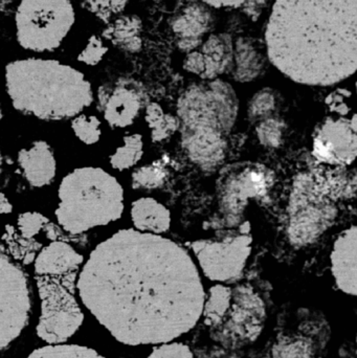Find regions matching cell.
Wrapping results in <instances>:
<instances>
[{
  "label": "cell",
  "instance_id": "35",
  "mask_svg": "<svg viewBox=\"0 0 357 358\" xmlns=\"http://www.w3.org/2000/svg\"><path fill=\"white\" fill-rule=\"evenodd\" d=\"M344 96H350L351 94L346 92L345 90H340L339 92L330 94L326 99V104L330 107L331 110L337 111V113H341V115H346L349 113V108L344 103Z\"/></svg>",
  "mask_w": 357,
  "mask_h": 358
},
{
  "label": "cell",
  "instance_id": "34",
  "mask_svg": "<svg viewBox=\"0 0 357 358\" xmlns=\"http://www.w3.org/2000/svg\"><path fill=\"white\" fill-rule=\"evenodd\" d=\"M184 69L203 78V73H205V63H203V57L201 52H194L189 54L184 59Z\"/></svg>",
  "mask_w": 357,
  "mask_h": 358
},
{
  "label": "cell",
  "instance_id": "32",
  "mask_svg": "<svg viewBox=\"0 0 357 358\" xmlns=\"http://www.w3.org/2000/svg\"><path fill=\"white\" fill-rule=\"evenodd\" d=\"M148 358H194L186 345L180 343H166L157 347Z\"/></svg>",
  "mask_w": 357,
  "mask_h": 358
},
{
  "label": "cell",
  "instance_id": "28",
  "mask_svg": "<svg viewBox=\"0 0 357 358\" xmlns=\"http://www.w3.org/2000/svg\"><path fill=\"white\" fill-rule=\"evenodd\" d=\"M100 121L94 115H81L73 119L71 128L75 136L86 145L96 144L101 138Z\"/></svg>",
  "mask_w": 357,
  "mask_h": 358
},
{
  "label": "cell",
  "instance_id": "9",
  "mask_svg": "<svg viewBox=\"0 0 357 358\" xmlns=\"http://www.w3.org/2000/svg\"><path fill=\"white\" fill-rule=\"evenodd\" d=\"M252 237L237 235L222 241L197 240L191 244L201 269L212 281L238 279L252 250Z\"/></svg>",
  "mask_w": 357,
  "mask_h": 358
},
{
  "label": "cell",
  "instance_id": "19",
  "mask_svg": "<svg viewBox=\"0 0 357 358\" xmlns=\"http://www.w3.org/2000/svg\"><path fill=\"white\" fill-rule=\"evenodd\" d=\"M131 218L136 229L154 235L167 231L171 223L169 210L153 198H140L134 201Z\"/></svg>",
  "mask_w": 357,
  "mask_h": 358
},
{
  "label": "cell",
  "instance_id": "21",
  "mask_svg": "<svg viewBox=\"0 0 357 358\" xmlns=\"http://www.w3.org/2000/svg\"><path fill=\"white\" fill-rule=\"evenodd\" d=\"M146 122L151 129V138L154 143L167 140L180 126V120L163 113L156 103H150L146 107Z\"/></svg>",
  "mask_w": 357,
  "mask_h": 358
},
{
  "label": "cell",
  "instance_id": "20",
  "mask_svg": "<svg viewBox=\"0 0 357 358\" xmlns=\"http://www.w3.org/2000/svg\"><path fill=\"white\" fill-rule=\"evenodd\" d=\"M140 31L142 21L138 17L123 16L105 29L104 37L128 52H138L142 48Z\"/></svg>",
  "mask_w": 357,
  "mask_h": 358
},
{
  "label": "cell",
  "instance_id": "22",
  "mask_svg": "<svg viewBox=\"0 0 357 358\" xmlns=\"http://www.w3.org/2000/svg\"><path fill=\"white\" fill-rule=\"evenodd\" d=\"M143 147L144 144L140 134L125 136L123 146L117 148L115 155H111L110 164L113 169L123 171L133 167L142 159L144 153Z\"/></svg>",
  "mask_w": 357,
  "mask_h": 358
},
{
  "label": "cell",
  "instance_id": "3",
  "mask_svg": "<svg viewBox=\"0 0 357 358\" xmlns=\"http://www.w3.org/2000/svg\"><path fill=\"white\" fill-rule=\"evenodd\" d=\"M6 85L16 110L45 121L75 117L94 101L83 73L54 60L10 62L6 67Z\"/></svg>",
  "mask_w": 357,
  "mask_h": 358
},
{
  "label": "cell",
  "instance_id": "11",
  "mask_svg": "<svg viewBox=\"0 0 357 358\" xmlns=\"http://www.w3.org/2000/svg\"><path fill=\"white\" fill-rule=\"evenodd\" d=\"M147 101L140 84L133 81L119 82L103 96L104 117L113 128H125L133 123Z\"/></svg>",
  "mask_w": 357,
  "mask_h": 358
},
{
  "label": "cell",
  "instance_id": "27",
  "mask_svg": "<svg viewBox=\"0 0 357 358\" xmlns=\"http://www.w3.org/2000/svg\"><path fill=\"white\" fill-rule=\"evenodd\" d=\"M167 172L159 164L145 166L132 174V187L134 189H155L165 181Z\"/></svg>",
  "mask_w": 357,
  "mask_h": 358
},
{
  "label": "cell",
  "instance_id": "12",
  "mask_svg": "<svg viewBox=\"0 0 357 358\" xmlns=\"http://www.w3.org/2000/svg\"><path fill=\"white\" fill-rule=\"evenodd\" d=\"M182 145L189 157L203 166L219 163L226 155V136L207 129L182 125Z\"/></svg>",
  "mask_w": 357,
  "mask_h": 358
},
{
  "label": "cell",
  "instance_id": "7",
  "mask_svg": "<svg viewBox=\"0 0 357 358\" xmlns=\"http://www.w3.org/2000/svg\"><path fill=\"white\" fill-rule=\"evenodd\" d=\"M184 126L207 128L226 136L238 113V100L230 84L221 80L189 87L178 101Z\"/></svg>",
  "mask_w": 357,
  "mask_h": 358
},
{
  "label": "cell",
  "instance_id": "25",
  "mask_svg": "<svg viewBox=\"0 0 357 358\" xmlns=\"http://www.w3.org/2000/svg\"><path fill=\"white\" fill-rule=\"evenodd\" d=\"M277 106H278L277 92L270 88H263L252 99L247 113L252 121H259V120L270 117L276 110Z\"/></svg>",
  "mask_w": 357,
  "mask_h": 358
},
{
  "label": "cell",
  "instance_id": "5",
  "mask_svg": "<svg viewBox=\"0 0 357 358\" xmlns=\"http://www.w3.org/2000/svg\"><path fill=\"white\" fill-rule=\"evenodd\" d=\"M78 271L35 275L41 301L37 336L50 345L66 342L81 327L84 315L75 296Z\"/></svg>",
  "mask_w": 357,
  "mask_h": 358
},
{
  "label": "cell",
  "instance_id": "10",
  "mask_svg": "<svg viewBox=\"0 0 357 358\" xmlns=\"http://www.w3.org/2000/svg\"><path fill=\"white\" fill-rule=\"evenodd\" d=\"M356 150V115L352 120L327 119L314 134V155L325 163L349 165Z\"/></svg>",
  "mask_w": 357,
  "mask_h": 358
},
{
  "label": "cell",
  "instance_id": "30",
  "mask_svg": "<svg viewBox=\"0 0 357 358\" xmlns=\"http://www.w3.org/2000/svg\"><path fill=\"white\" fill-rule=\"evenodd\" d=\"M108 48L104 45L102 39L98 36H92L88 40L87 45H86L85 50L79 55L78 60L80 62L85 63L87 65L98 64L101 60H102L104 55L106 54Z\"/></svg>",
  "mask_w": 357,
  "mask_h": 358
},
{
  "label": "cell",
  "instance_id": "1",
  "mask_svg": "<svg viewBox=\"0 0 357 358\" xmlns=\"http://www.w3.org/2000/svg\"><path fill=\"white\" fill-rule=\"evenodd\" d=\"M86 308L129 346L166 344L203 315L205 292L188 252L171 240L123 229L99 244L78 281Z\"/></svg>",
  "mask_w": 357,
  "mask_h": 358
},
{
  "label": "cell",
  "instance_id": "16",
  "mask_svg": "<svg viewBox=\"0 0 357 358\" xmlns=\"http://www.w3.org/2000/svg\"><path fill=\"white\" fill-rule=\"evenodd\" d=\"M266 59L259 41L243 37L236 40L233 60V77L241 83L253 81L265 69Z\"/></svg>",
  "mask_w": 357,
  "mask_h": 358
},
{
  "label": "cell",
  "instance_id": "18",
  "mask_svg": "<svg viewBox=\"0 0 357 358\" xmlns=\"http://www.w3.org/2000/svg\"><path fill=\"white\" fill-rule=\"evenodd\" d=\"M205 73L203 79L211 80L232 69L234 60V45L228 34L210 36L203 45Z\"/></svg>",
  "mask_w": 357,
  "mask_h": 358
},
{
  "label": "cell",
  "instance_id": "15",
  "mask_svg": "<svg viewBox=\"0 0 357 358\" xmlns=\"http://www.w3.org/2000/svg\"><path fill=\"white\" fill-rule=\"evenodd\" d=\"M18 163L29 185L36 187L50 185L56 176V159L52 148L44 141H37L31 148L18 153Z\"/></svg>",
  "mask_w": 357,
  "mask_h": 358
},
{
  "label": "cell",
  "instance_id": "23",
  "mask_svg": "<svg viewBox=\"0 0 357 358\" xmlns=\"http://www.w3.org/2000/svg\"><path fill=\"white\" fill-rule=\"evenodd\" d=\"M231 290L222 285L214 286L210 290L207 303L203 304V313L207 322L218 324L222 321L230 307Z\"/></svg>",
  "mask_w": 357,
  "mask_h": 358
},
{
  "label": "cell",
  "instance_id": "6",
  "mask_svg": "<svg viewBox=\"0 0 357 358\" xmlns=\"http://www.w3.org/2000/svg\"><path fill=\"white\" fill-rule=\"evenodd\" d=\"M17 40L25 50L52 52L62 43L75 22L66 0H24L16 10Z\"/></svg>",
  "mask_w": 357,
  "mask_h": 358
},
{
  "label": "cell",
  "instance_id": "14",
  "mask_svg": "<svg viewBox=\"0 0 357 358\" xmlns=\"http://www.w3.org/2000/svg\"><path fill=\"white\" fill-rule=\"evenodd\" d=\"M213 23V16L209 8L198 2H193L174 17L171 27L180 37V50L190 52L201 44V37L209 31Z\"/></svg>",
  "mask_w": 357,
  "mask_h": 358
},
{
  "label": "cell",
  "instance_id": "31",
  "mask_svg": "<svg viewBox=\"0 0 357 358\" xmlns=\"http://www.w3.org/2000/svg\"><path fill=\"white\" fill-rule=\"evenodd\" d=\"M272 358H312V352L306 343H281L272 351Z\"/></svg>",
  "mask_w": 357,
  "mask_h": 358
},
{
  "label": "cell",
  "instance_id": "29",
  "mask_svg": "<svg viewBox=\"0 0 357 358\" xmlns=\"http://www.w3.org/2000/svg\"><path fill=\"white\" fill-rule=\"evenodd\" d=\"M48 223L50 221L45 216L36 212L23 213L17 220L21 236L27 240H31L34 236L38 235Z\"/></svg>",
  "mask_w": 357,
  "mask_h": 358
},
{
  "label": "cell",
  "instance_id": "37",
  "mask_svg": "<svg viewBox=\"0 0 357 358\" xmlns=\"http://www.w3.org/2000/svg\"><path fill=\"white\" fill-rule=\"evenodd\" d=\"M13 206L8 201L3 193H0V214H10L12 213Z\"/></svg>",
  "mask_w": 357,
  "mask_h": 358
},
{
  "label": "cell",
  "instance_id": "26",
  "mask_svg": "<svg viewBox=\"0 0 357 358\" xmlns=\"http://www.w3.org/2000/svg\"><path fill=\"white\" fill-rule=\"evenodd\" d=\"M286 125L278 117L264 119L257 127V136L263 146L277 148L282 144Z\"/></svg>",
  "mask_w": 357,
  "mask_h": 358
},
{
  "label": "cell",
  "instance_id": "17",
  "mask_svg": "<svg viewBox=\"0 0 357 358\" xmlns=\"http://www.w3.org/2000/svg\"><path fill=\"white\" fill-rule=\"evenodd\" d=\"M83 257L64 241H54L45 246L35 261V275L66 273L79 269Z\"/></svg>",
  "mask_w": 357,
  "mask_h": 358
},
{
  "label": "cell",
  "instance_id": "8",
  "mask_svg": "<svg viewBox=\"0 0 357 358\" xmlns=\"http://www.w3.org/2000/svg\"><path fill=\"white\" fill-rule=\"evenodd\" d=\"M29 283L22 269L0 250V351L14 342L29 322Z\"/></svg>",
  "mask_w": 357,
  "mask_h": 358
},
{
  "label": "cell",
  "instance_id": "33",
  "mask_svg": "<svg viewBox=\"0 0 357 358\" xmlns=\"http://www.w3.org/2000/svg\"><path fill=\"white\" fill-rule=\"evenodd\" d=\"M127 1H87V8L100 17L103 20L107 21L112 14L121 12L125 8Z\"/></svg>",
  "mask_w": 357,
  "mask_h": 358
},
{
  "label": "cell",
  "instance_id": "13",
  "mask_svg": "<svg viewBox=\"0 0 357 358\" xmlns=\"http://www.w3.org/2000/svg\"><path fill=\"white\" fill-rule=\"evenodd\" d=\"M356 227L344 231L335 243L331 254V264L335 282L340 289L352 296L357 294Z\"/></svg>",
  "mask_w": 357,
  "mask_h": 358
},
{
  "label": "cell",
  "instance_id": "24",
  "mask_svg": "<svg viewBox=\"0 0 357 358\" xmlns=\"http://www.w3.org/2000/svg\"><path fill=\"white\" fill-rule=\"evenodd\" d=\"M27 358H105L96 351L78 345H50L33 351Z\"/></svg>",
  "mask_w": 357,
  "mask_h": 358
},
{
  "label": "cell",
  "instance_id": "39",
  "mask_svg": "<svg viewBox=\"0 0 357 358\" xmlns=\"http://www.w3.org/2000/svg\"><path fill=\"white\" fill-rule=\"evenodd\" d=\"M0 168H1V155H0Z\"/></svg>",
  "mask_w": 357,
  "mask_h": 358
},
{
  "label": "cell",
  "instance_id": "36",
  "mask_svg": "<svg viewBox=\"0 0 357 358\" xmlns=\"http://www.w3.org/2000/svg\"><path fill=\"white\" fill-rule=\"evenodd\" d=\"M205 3L217 8H228H228H239V6H243L245 1H226V0L218 1L216 0V1H205Z\"/></svg>",
  "mask_w": 357,
  "mask_h": 358
},
{
  "label": "cell",
  "instance_id": "4",
  "mask_svg": "<svg viewBox=\"0 0 357 358\" xmlns=\"http://www.w3.org/2000/svg\"><path fill=\"white\" fill-rule=\"evenodd\" d=\"M59 199L57 220L71 235L117 220L124 210L123 187L100 168H80L65 176Z\"/></svg>",
  "mask_w": 357,
  "mask_h": 358
},
{
  "label": "cell",
  "instance_id": "2",
  "mask_svg": "<svg viewBox=\"0 0 357 358\" xmlns=\"http://www.w3.org/2000/svg\"><path fill=\"white\" fill-rule=\"evenodd\" d=\"M265 40L270 62L297 83H339L356 71L357 1L279 0Z\"/></svg>",
  "mask_w": 357,
  "mask_h": 358
},
{
  "label": "cell",
  "instance_id": "38",
  "mask_svg": "<svg viewBox=\"0 0 357 358\" xmlns=\"http://www.w3.org/2000/svg\"><path fill=\"white\" fill-rule=\"evenodd\" d=\"M2 117V111H1V109H0V119H1Z\"/></svg>",
  "mask_w": 357,
  "mask_h": 358
}]
</instances>
